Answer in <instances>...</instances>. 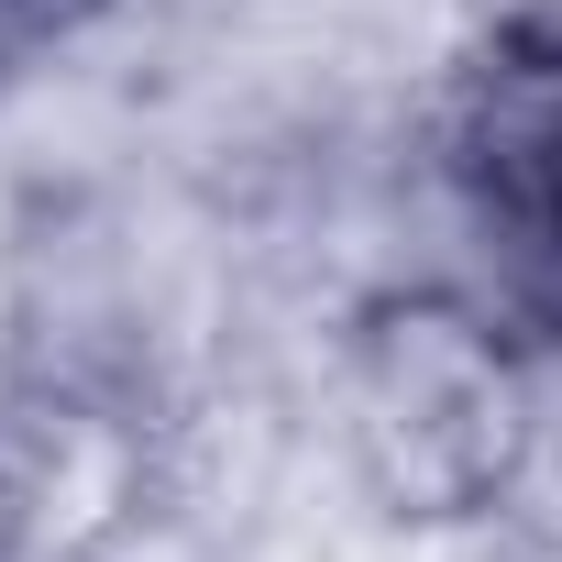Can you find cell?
Masks as SVG:
<instances>
[{
  "mask_svg": "<svg viewBox=\"0 0 562 562\" xmlns=\"http://www.w3.org/2000/svg\"><path fill=\"white\" fill-rule=\"evenodd\" d=\"M540 375L551 353L463 276L375 288L331 342V430L364 507L397 529L496 518L540 463Z\"/></svg>",
  "mask_w": 562,
  "mask_h": 562,
  "instance_id": "obj_1",
  "label": "cell"
},
{
  "mask_svg": "<svg viewBox=\"0 0 562 562\" xmlns=\"http://www.w3.org/2000/svg\"><path fill=\"white\" fill-rule=\"evenodd\" d=\"M452 276L562 364V0H507L463 34L419 111Z\"/></svg>",
  "mask_w": 562,
  "mask_h": 562,
  "instance_id": "obj_2",
  "label": "cell"
},
{
  "mask_svg": "<svg viewBox=\"0 0 562 562\" xmlns=\"http://www.w3.org/2000/svg\"><path fill=\"white\" fill-rule=\"evenodd\" d=\"M155 430L78 364L0 375V562H122L155 529Z\"/></svg>",
  "mask_w": 562,
  "mask_h": 562,
  "instance_id": "obj_3",
  "label": "cell"
},
{
  "mask_svg": "<svg viewBox=\"0 0 562 562\" xmlns=\"http://www.w3.org/2000/svg\"><path fill=\"white\" fill-rule=\"evenodd\" d=\"M100 12H111V0H0V78L45 67V56H56V45H78Z\"/></svg>",
  "mask_w": 562,
  "mask_h": 562,
  "instance_id": "obj_4",
  "label": "cell"
}]
</instances>
